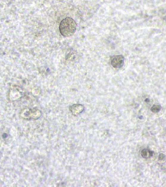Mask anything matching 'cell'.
Wrapping results in <instances>:
<instances>
[{"label":"cell","mask_w":166,"mask_h":187,"mask_svg":"<svg viewBox=\"0 0 166 187\" xmlns=\"http://www.w3.org/2000/svg\"><path fill=\"white\" fill-rule=\"evenodd\" d=\"M125 59L122 55H113L110 58V64L114 68L120 69L124 66Z\"/></svg>","instance_id":"7a4b0ae2"},{"label":"cell","mask_w":166,"mask_h":187,"mask_svg":"<svg viewBox=\"0 0 166 187\" xmlns=\"http://www.w3.org/2000/svg\"><path fill=\"white\" fill-rule=\"evenodd\" d=\"M77 29L76 21L71 18H66L61 21L59 25V31L64 37H70L74 35Z\"/></svg>","instance_id":"6da1fadb"}]
</instances>
